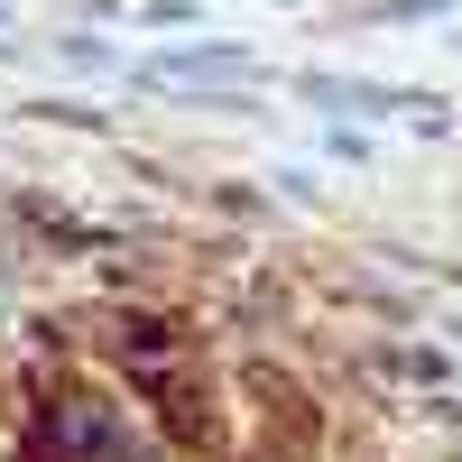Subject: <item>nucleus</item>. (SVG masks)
Here are the masks:
<instances>
[{"instance_id": "obj_1", "label": "nucleus", "mask_w": 462, "mask_h": 462, "mask_svg": "<svg viewBox=\"0 0 462 462\" xmlns=\"http://www.w3.org/2000/svg\"><path fill=\"white\" fill-rule=\"evenodd\" d=\"M148 84H231V74H250L241 47H167V56H148L139 65Z\"/></svg>"}]
</instances>
